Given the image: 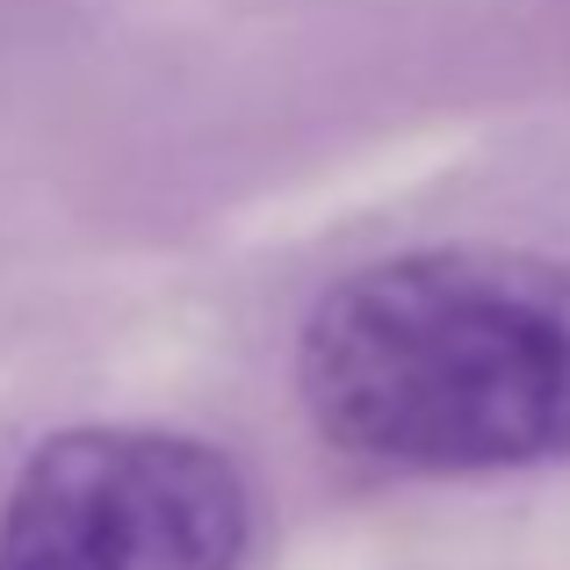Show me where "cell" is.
Masks as SVG:
<instances>
[{
    "label": "cell",
    "instance_id": "cell-2",
    "mask_svg": "<svg viewBox=\"0 0 570 570\" xmlns=\"http://www.w3.org/2000/svg\"><path fill=\"white\" fill-rule=\"evenodd\" d=\"M246 470L167 426L51 433L0 499V570H246Z\"/></svg>",
    "mask_w": 570,
    "mask_h": 570
},
{
    "label": "cell",
    "instance_id": "cell-1",
    "mask_svg": "<svg viewBox=\"0 0 570 570\" xmlns=\"http://www.w3.org/2000/svg\"><path fill=\"white\" fill-rule=\"evenodd\" d=\"M296 390L325 441L383 470L570 462V267L513 246L368 261L311 304Z\"/></svg>",
    "mask_w": 570,
    "mask_h": 570
}]
</instances>
